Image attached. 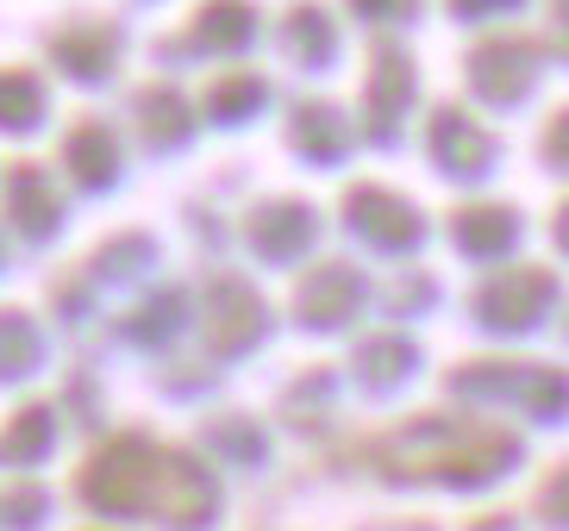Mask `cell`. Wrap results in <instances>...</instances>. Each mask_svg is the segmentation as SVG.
Returning <instances> with one entry per match:
<instances>
[{
    "mask_svg": "<svg viewBox=\"0 0 569 531\" xmlns=\"http://www.w3.org/2000/svg\"><path fill=\"white\" fill-rule=\"evenodd\" d=\"M469 69H476V88H482L488 100H513L519 88H526V76H532V50L513 44V38H488V44L469 57Z\"/></svg>",
    "mask_w": 569,
    "mask_h": 531,
    "instance_id": "6da1fadb",
    "label": "cell"
},
{
    "mask_svg": "<svg viewBox=\"0 0 569 531\" xmlns=\"http://www.w3.org/2000/svg\"><path fill=\"white\" fill-rule=\"evenodd\" d=\"M351 219H357V226H369L382 244H401V238L419 232V219L407 213V207H395L382 188H357V194H351Z\"/></svg>",
    "mask_w": 569,
    "mask_h": 531,
    "instance_id": "7a4b0ae2",
    "label": "cell"
},
{
    "mask_svg": "<svg viewBox=\"0 0 569 531\" xmlns=\"http://www.w3.org/2000/svg\"><path fill=\"white\" fill-rule=\"evenodd\" d=\"M57 63L76 69V76H101V69L113 63V38H107L101 26H88V32H63V38H57Z\"/></svg>",
    "mask_w": 569,
    "mask_h": 531,
    "instance_id": "3957f363",
    "label": "cell"
},
{
    "mask_svg": "<svg viewBox=\"0 0 569 531\" xmlns=\"http://www.w3.org/2000/svg\"><path fill=\"white\" fill-rule=\"evenodd\" d=\"M244 32H251V7H244V0H207L201 7V38L213 50L244 44Z\"/></svg>",
    "mask_w": 569,
    "mask_h": 531,
    "instance_id": "277c9868",
    "label": "cell"
},
{
    "mask_svg": "<svg viewBox=\"0 0 569 531\" xmlns=\"http://www.w3.org/2000/svg\"><path fill=\"white\" fill-rule=\"evenodd\" d=\"M457 238H463L469 250H501L507 238H513V219L495 213V207H469V213H457Z\"/></svg>",
    "mask_w": 569,
    "mask_h": 531,
    "instance_id": "5b68a950",
    "label": "cell"
},
{
    "mask_svg": "<svg viewBox=\"0 0 569 531\" xmlns=\"http://www.w3.org/2000/svg\"><path fill=\"white\" fill-rule=\"evenodd\" d=\"M69 163H76L82 182H107V176H113V144H107V132L82 126V132L69 138Z\"/></svg>",
    "mask_w": 569,
    "mask_h": 531,
    "instance_id": "8992f818",
    "label": "cell"
},
{
    "mask_svg": "<svg viewBox=\"0 0 569 531\" xmlns=\"http://www.w3.org/2000/svg\"><path fill=\"white\" fill-rule=\"evenodd\" d=\"M38 107H44V100H38V82L7 69V76H0V126H26V119H38Z\"/></svg>",
    "mask_w": 569,
    "mask_h": 531,
    "instance_id": "52a82bcc",
    "label": "cell"
},
{
    "mask_svg": "<svg viewBox=\"0 0 569 531\" xmlns=\"http://www.w3.org/2000/svg\"><path fill=\"white\" fill-rule=\"evenodd\" d=\"M438 138H445V163H463V169L482 163V132H476L463 113H445V119H438Z\"/></svg>",
    "mask_w": 569,
    "mask_h": 531,
    "instance_id": "ba28073f",
    "label": "cell"
},
{
    "mask_svg": "<svg viewBox=\"0 0 569 531\" xmlns=\"http://www.w3.org/2000/svg\"><path fill=\"white\" fill-rule=\"evenodd\" d=\"M295 232H307V213L301 207H269L257 213V250H295Z\"/></svg>",
    "mask_w": 569,
    "mask_h": 531,
    "instance_id": "9c48e42d",
    "label": "cell"
},
{
    "mask_svg": "<svg viewBox=\"0 0 569 531\" xmlns=\"http://www.w3.org/2000/svg\"><path fill=\"white\" fill-rule=\"evenodd\" d=\"M13 188H19V194H13L19 219L44 232V226H51V200H44V182H38V169H19V176H13Z\"/></svg>",
    "mask_w": 569,
    "mask_h": 531,
    "instance_id": "30bf717a",
    "label": "cell"
},
{
    "mask_svg": "<svg viewBox=\"0 0 569 531\" xmlns=\"http://www.w3.org/2000/svg\"><path fill=\"white\" fill-rule=\"evenodd\" d=\"M251 100H257V82H244V76H238V82H219V88H213V100H207V107H213V113L226 119V113H244V107H251Z\"/></svg>",
    "mask_w": 569,
    "mask_h": 531,
    "instance_id": "8fae6325",
    "label": "cell"
},
{
    "mask_svg": "<svg viewBox=\"0 0 569 531\" xmlns=\"http://www.w3.org/2000/svg\"><path fill=\"white\" fill-rule=\"evenodd\" d=\"M144 119H151L157 132H182V107H176V100H157V88H151V100H144Z\"/></svg>",
    "mask_w": 569,
    "mask_h": 531,
    "instance_id": "7c38bea8",
    "label": "cell"
},
{
    "mask_svg": "<svg viewBox=\"0 0 569 531\" xmlns=\"http://www.w3.org/2000/svg\"><path fill=\"white\" fill-rule=\"evenodd\" d=\"M363 13H407V0H357Z\"/></svg>",
    "mask_w": 569,
    "mask_h": 531,
    "instance_id": "4fadbf2b",
    "label": "cell"
},
{
    "mask_svg": "<svg viewBox=\"0 0 569 531\" xmlns=\"http://www.w3.org/2000/svg\"><path fill=\"white\" fill-rule=\"evenodd\" d=\"M457 7H463V13H476V7H501V0H457Z\"/></svg>",
    "mask_w": 569,
    "mask_h": 531,
    "instance_id": "5bb4252c",
    "label": "cell"
},
{
    "mask_svg": "<svg viewBox=\"0 0 569 531\" xmlns=\"http://www.w3.org/2000/svg\"><path fill=\"white\" fill-rule=\"evenodd\" d=\"M557 232H563V238H569V207H563V213H557Z\"/></svg>",
    "mask_w": 569,
    "mask_h": 531,
    "instance_id": "9a60e30c",
    "label": "cell"
}]
</instances>
